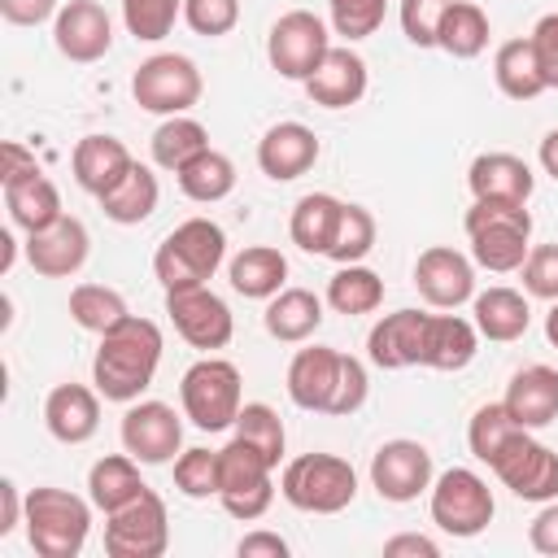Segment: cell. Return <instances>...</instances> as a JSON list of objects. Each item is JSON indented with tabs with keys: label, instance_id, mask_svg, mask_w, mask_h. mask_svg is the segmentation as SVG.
<instances>
[{
	"label": "cell",
	"instance_id": "obj_1",
	"mask_svg": "<svg viewBox=\"0 0 558 558\" xmlns=\"http://www.w3.org/2000/svg\"><path fill=\"white\" fill-rule=\"evenodd\" d=\"M161 366V327L153 318L126 314L118 327L100 336V349L92 357V384L105 401H140V392L153 384Z\"/></svg>",
	"mask_w": 558,
	"mask_h": 558
},
{
	"label": "cell",
	"instance_id": "obj_2",
	"mask_svg": "<svg viewBox=\"0 0 558 558\" xmlns=\"http://www.w3.org/2000/svg\"><path fill=\"white\" fill-rule=\"evenodd\" d=\"M462 227L471 240V262L480 270L510 275L532 253V214L519 201H471Z\"/></svg>",
	"mask_w": 558,
	"mask_h": 558
},
{
	"label": "cell",
	"instance_id": "obj_3",
	"mask_svg": "<svg viewBox=\"0 0 558 558\" xmlns=\"http://www.w3.org/2000/svg\"><path fill=\"white\" fill-rule=\"evenodd\" d=\"M26 541L39 558H78L92 532V497L39 484L26 493Z\"/></svg>",
	"mask_w": 558,
	"mask_h": 558
},
{
	"label": "cell",
	"instance_id": "obj_4",
	"mask_svg": "<svg viewBox=\"0 0 558 558\" xmlns=\"http://www.w3.org/2000/svg\"><path fill=\"white\" fill-rule=\"evenodd\" d=\"M227 257V231L209 218H187L179 222L153 253V275L161 279V288H192V283H209L214 270Z\"/></svg>",
	"mask_w": 558,
	"mask_h": 558
},
{
	"label": "cell",
	"instance_id": "obj_5",
	"mask_svg": "<svg viewBox=\"0 0 558 558\" xmlns=\"http://www.w3.org/2000/svg\"><path fill=\"white\" fill-rule=\"evenodd\" d=\"M279 493L305 514H340L357 497V471L340 453H301L283 466Z\"/></svg>",
	"mask_w": 558,
	"mask_h": 558
},
{
	"label": "cell",
	"instance_id": "obj_6",
	"mask_svg": "<svg viewBox=\"0 0 558 558\" xmlns=\"http://www.w3.org/2000/svg\"><path fill=\"white\" fill-rule=\"evenodd\" d=\"M270 471H275V462L257 445H248L244 436H231L218 449V501H222V510L240 523L262 519L275 501Z\"/></svg>",
	"mask_w": 558,
	"mask_h": 558
},
{
	"label": "cell",
	"instance_id": "obj_7",
	"mask_svg": "<svg viewBox=\"0 0 558 558\" xmlns=\"http://www.w3.org/2000/svg\"><path fill=\"white\" fill-rule=\"evenodd\" d=\"M179 401H183V418H192V427L201 432H222L235 427L240 414V371L227 357H201L183 371L179 379Z\"/></svg>",
	"mask_w": 558,
	"mask_h": 558
},
{
	"label": "cell",
	"instance_id": "obj_8",
	"mask_svg": "<svg viewBox=\"0 0 558 558\" xmlns=\"http://www.w3.org/2000/svg\"><path fill=\"white\" fill-rule=\"evenodd\" d=\"M432 523L445 532V536H480L493 514H497V501H493V488L484 475H475L471 466H449L432 480Z\"/></svg>",
	"mask_w": 558,
	"mask_h": 558
},
{
	"label": "cell",
	"instance_id": "obj_9",
	"mask_svg": "<svg viewBox=\"0 0 558 558\" xmlns=\"http://www.w3.org/2000/svg\"><path fill=\"white\" fill-rule=\"evenodd\" d=\"M205 92V78L196 70L192 57L183 52H153L148 61H140V70L131 74V96L140 109L148 113H161V118H174V113H187Z\"/></svg>",
	"mask_w": 558,
	"mask_h": 558
},
{
	"label": "cell",
	"instance_id": "obj_10",
	"mask_svg": "<svg viewBox=\"0 0 558 558\" xmlns=\"http://www.w3.org/2000/svg\"><path fill=\"white\" fill-rule=\"evenodd\" d=\"M331 52V35H327V22L310 9H288L270 35H266V57H270V70L279 78H292V83H305L318 61Z\"/></svg>",
	"mask_w": 558,
	"mask_h": 558
},
{
	"label": "cell",
	"instance_id": "obj_11",
	"mask_svg": "<svg viewBox=\"0 0 558 558\" xmlns=\"http://www.w3.org/2000/svg\"><path fill=\"white\" fill-rule=\"evenodd\" d=\"M170 545L166 501L148 488L131 506L105 514V554L109 558H161Z\"/></svg>",
	"mask_w": 558,
	"mask_h": 558
},
{
	"label": "cell",
	"instance_id": "obj_12",
	"mask_svg": "<svg viewBox=\"0 0 558 558\" xmlns=\"http://www.w3.org/2000/svg\"><path fill=\"white\" fill-rule=\"evenodd\" d=\"M166 314L174 323V331L192 344V349H227L235 318L231 305L209 288V283H192V288H170L166 292Z\"/></svg>",
	"mask_w": 558,
	"mask_h": 558
},
{
	"label": "cell",
	"instance_id": "obj_13",
	"mask_svg": "<svg viewBox=\"0 0 558 558\" xmlns=\"http://www.w3.org/2000/svg\"><path fill=\"white\" fill-rule=\"evenodd\" d=\"M488 471L523 501H554L558 497V453L545 440H536L527 427L493 458Z\"/></svg>",
	"mask_w": 558,
	"mask_h": 558
},
{
	"label": "cell",
	"instance_id": "obj_14",
	"mask_svg": "<svg viewBox=\"0 0 558 558\" xmlns=\"http://www.w3.org/2000/svg\"><path fill=\"white\" fill-rule=\"evenodd\" d=\"M118 436H122V449L144 466H161L183 453V423L166 401H131Z\"/></svg>",
	"mask_w": 558,
	"mask_h": 558
},
{
	"label": "cell",
	"instance_id": "obj_15",
	"mask_svg": "<svg viewBox=\"0 0 558 558\" xmlns=\"http://www.w3.org/2000/svg\"><path fill=\"white\" fill-rule=\"evenodd\" d=\"M432 453L427 445L418 440H384L375 453H371V488L392 501V506H405V501H418V493L432 488Z\"/></svg>",
	"mask_w": 558,
	"mask_h": 558
},
{
	"label": "cell",
	"instance_id": "obj_16",
	"mask_svg": "<svg viewBox=\"0 0 558 558\" xmlns=\"http://www.w3.org/2000/svg\"><path fill=\"white\" fill-rule=\"evenodd\" d=\"M414 288L432 310H458L475 296V262L449 244H432L414 262Z\"/></svg>",
	"mask_w": 558,
	"mask_h": 558
},
{
	"label": "cell",
	"instance_id": "obj_17",
	"mask_svg": "<svg viewBox=\"0 0 558 558\" xmlns=\"http://www.w3.org/2000/svg\"><path fill=\"white\" fill-rule=\"evenodd\" d=\"M52 44L61 57L92 65L113 48V17L96 0H65L52 17Z\"/></svg>",
	"mask_w": 558,
	"mask_h": 558
},
{
	"label": "cell",
	"instance_id": "obj_18",
	"mask_svg": "<svg viewBox=\"0 0 558 558\" xmlns=\"http://www.w3.org/2000/svg\"><path fill=\"white\" fill-rule=\"evenodd\" d=\"M87 253H92V235H87V227L74 214H61L52 227L26 235V262L44 279H70V275H78L83 262H87Z\"/></svg>",
	"mask_w": 558,
	"mask_h": 558
},
{
	"label": "cell",
	"instance_id": "obj_19",
	"mask_svg": "<svg viewBox=\"0 0 558 558\" xmlns=\"http://www.w3.org/2000/svg\"><path fill=\"white\" fill-rule=\"evenodd\" d=\"M423 327H427L423 310H392V314H384L371 327V336H366V357L379 371L423 366Z\"/></svg>",
	"mask_w": 558,
	"mask_h": 558
},
{
	"label": "cell",
	"instance_id": "obj_20",
	"mask_svg": "<svg viewBox=\"0 0 558 558\" xmlns=\"http://www.w3.org/2000/svg\"><path fill=\"white\" fill-rule=\"evenodd\" d=\"M318 161V135L305 122H275L257 140V166L275 183H292Z\"/></svg>",
	"mask_w": 558,
	"mask_h": 558
},
{
	"label": "cell",
	"instance_id": "obj_21",
	"mask_svg": "<svg viewBox=\"0 0 558 558\" xmlns=\"http://www.w3.org/2000/svg\"><path fill=\"white\" fill-rule=\"evenodd\" d=\"M366 83H371L366 61H362L353 48H336V44H331V52L318 61V70H314L301 87H305V96H310L314 105H323V109H349V105H357V100L366 96Z\"/></svg>",
	"mask_w": 558,
	"mask_h": 558
},
{
	"label": "cell",
	"instance_id": "obj_22",
	"mask_svg": "<svg viewBox=\"0 0 558 558\" xmlns=\"http://www.w3.org/2000/svg\"><path fill=\"white\" fill-rule=\"evenodd\" d=\"M44 427L61 445H87L100 427V397L87 384H57L44 397Z\"/></svg>",
	"mask_w": 558,
	"mask_h": 558
},
{
	"label": "cell",
	"instance_id": "obj_23",
	"mask_svg": "<svg viewBox=\"0 0 558 558\" xmlns=\"http://www.w3.org/2000/svg\"><path fill=\"white\" fill-rule=\"evenodd\" d=\"M501 401L519 418V427H527V432L549 427L558 418V371L545 366V362H532V366L514 371Z\"/></svg>",
	"mask_w": 558,
	"mask_h": 558
},
{
	"label": "cell",
	"instance_id": "obj_24",
	"mask_svg": "<svg viewBox=\"0 0 558 558\" xmlns=\"http://www.w3.org/2000/svg\"><path fill=\"white\" fill-rule=\"evenodd\" d=\"M131 166H135L131 148H126L122 140H113V135H83V140L74 144V153H70L74 183H78L87 196H96V201H100Z\"/></svg>",
	"mask_w": 558,
	"mask_h": 558
},
{
	"label": "cell",
	"instance_id": "obj_25",
	"mask_svg": "<svg viewBox=\"0 0 558 558\" xmlns=\"http://www.w3.org/2000/svg\"><path fill=\"white\" fill-rule=\"evenodd\" d=\"M466 187H471L475 201H519V205H527V196L536 187V174L514 153H480L466 170Z\"/></svg>",
	"mask_w": 558,
	"mask_h": 558
},
{
	"label": "cell",
	"instance_id": "obj_26",
	"mask_svg": "<svg viewBox=\"0 0 558 558\" xmlns=\"http://www.w3.org/2000/svg\"><path fill=\"white\" fill-rule=\"evenodd\" d=\"M336 375H340V349H327V344L296 349V357L288 362V397H292V405L327 414Z\"/></svg>",
	"mask_w": 558,
	"mask_h": 558
},
{
	"label": "cell",
	"instance_id": "obj_27",
	"mask_svg": "<svg viewBox=\"0 0 558 558\" xmlns=\"http://www.w3.org/2000/svg\"><path fill=\"white\" fill-rule=\"evenodd\" d=\"M471 323H475V331L484 336V340H493V344H510V340H519L523 331H527V323H532V305H527V296L523 292H514V288H488V292H475L471 296Z\"/></svg>",
	"mask_w": 558,
	"mask_h": 558
},
{
	"label": "cell",
	"instance_id": "obj_28",
	"mask_svg": "<svg viewBox=\"0 0 558 558\" xmlns=\"http://www.w3.org/2000/svg\"><path fill=\"white\" fill-rule=\"evenodd\" d=\"M475 349H480L475 323H466L462 314H427L423 366H432V371H462V366H471Z\"/></svg>",
	"mask_w": 558,
	"mask_h": 558
},
{
	"label": "cell",
	"instance_id": "obj_29",
	"mask_svg": "<svg viewBox=\"0 0 558 558\" xmlns=\"http://www.w3.org/2000/svg\"><path fill=\"white\" fill-rule=\"evenodd\" d=\"M4 209H9L13 227H22L26 235L52 227V222L65 214V209H61V192H57V183H52L44 170L4 183Z\"/></svg>",
	"mask_w": 558,
	"mask_h": 558
},
{
	"label": "cell",
	"instance_id": "obj_30",
	"mask_svg": "<svg viewBox=\"0 0 558 558\" xmlns=\"http://www.w3.org/2000/svg\"><path fill=\"white\" fill-rule=\"evenodd\" d=\"M227 279L240 296L248 301H270L275 292H283L288 279V257L270 244H248L227 262Z\"/></svg>",
	"mask_w": 558,
	"mask_h": 558
},
{
	"label": "cell",
	"instance_id": "obj_31",
	"mask_svg": "<svg viewBox=\"0 0 558 558\" xmlns=\"http://www.w3.org/2000/svg\"><path fill=\"white\" fill-rule=\"evenodd\" d=\"M140 493H148V484L140 480V462L131 453H105L92 462L87 471V497L100 514H113L122 506H131Z\"/></svg>",
	"mask_w": 558,
	"mask_h": 558
},
{
	"label": "cell",
	"instance_id": "obj_32",
	"mask_svg": "<svg viewBox=\"0 0 558 558\" xmlns=\"http://www.w3.org/2000/svg\"><path fill=\"white\" fill-rule=\"evenodd\" d=\"M266 331L283 344H301L310 340L318 327H323V301L310 292V288H283L266 301V314H262Z\"/></svg>",
	"mask_w": 558,
	"mask_h": 558
},
{
	"label": "cell",
	"instance_id": "obj_33",
	"mask_svg": "<svg viewBox=\"0 0 558 558\" xmlns=\"http://www.w3.org/2000/svg\"><path fill=\"white\" fill-rule=\"evenodd\" d=\"M340 209H344V201H336L331 192H305V196L292 205V218H288L292 244L305 248V253H314V257H327V248H331V240H336Z\"/></svg>",
	"mask_w": 558,
	"mask_h": 558
},
{
	"label": "cell",
	"instance_id": "obj_34",
	"mask_svg": "<svg viewBox=\"0 0 558 558\" xmlns=\"http://www.w3.org/2000/svg\"><path fill=\"white\" fill-rule=\"evenodd\" d=\"M157 201H161V183H157V174L144 166V161H135L105 196H100V209H105V218L109 222H118V227H135V222H144L153 209H157Z\"/></svg>",
	"mask_w": 558,
	"mask_h": 558
},
{
	"label": "cell",
	"instance_id": "obj_35",
	"mask_svg": "<svg viewBox=\"0 0 558 558\" xmlns=\"http://www.w3.org/2000/svg\"><path fill=\"white\" fill-rule=\"evenodd\" d=\"M493 78H497L501 96H510V100H536L541 92H549L527 35H523V39H506V44L493 52Z\"/></svg>",
	"mask_w": 558,
	"mask_h": 558
},
{
	"label": "cell",
	"instance_id": "obj_36",
	"mask_svg": "<svg viewBox=\"0 0 558 558\" xmlns=\"http://www.w3.org/2000/svg\"><path fill=\"white\" fill-rule=\"evenodd\" d=\"M327 305L344 318H357V314H375L384 305V279L362 266V262H349L340 266L331 279H327Z\"/></svg>",
	"mask_w": 558,
	"mask_h": 558
},
{
	"label": "cell",
	"instance_id": "obj_37",
	"mask_svg": "<svg viewBox=\"0 0 558 558\" xmlns=\"http://www.w3.org/2000/svg\"><path fill=\"white\" fill-rule=\"evenodd\" d=\"M436 48L458 57V61H471L488 48V13L471 0H453L440 17V35H436Z\"/></svg>",
	"mask_w": 558,
	"mask_h": 558
},
{
	"label": "cell",
	"instance_id": "obj_38",
	"mask_svg": "<svg viewBox=\"0 0 558 558\" xmlns=\"http://www.w3.org/2000/svg\"><path fill=\"white\" fill-rule=\"evenodd\" d=\"M153 166H161V170H170V174H179L192 157H201L205 148H209V131L196 122V118H187V113H174V118H166L157 131H153Z\"/></svg>",
	"mask_w": 558,
	"mask_h": 558
},
{
	"label": "cell",
	"instance_id": "obj_39",
	"mask_svg": "<svg viewBox=\"0 0 558 558\" xmlns=\"http://www.w3.org/2000/svg\"><path fill=\"white\" fill-rule=\"evenodd\" d=\"M231 187H235V161L218 148H205L179 170V192L196 205H218L231 196Z\"/></svg>",
	"mask_w": 558,
	"mask_h": 558
},
{
	"label": "cell",
	"instance_id": "obj_40",
	"mask_svg": "<svg viewBox=\"0 0 558 558\" xmlns=\"http://www.w3.org/2000/svg\"><path fill=\"white\" fill-rule=\"evenodd\" d=\"M126 314H131V310H126V301H122L118 288L78 283V288L70 292V318H74L83 331H92V336H105V331L118 327Z\"/></svg>",
	"mask_w": 558,
	"mask_h": 558
},
{
	"label": "cell",
	"instance_id": "obj_41",
	"mask_svg": "<svg viewBox=\"0 0 558 558\" xmlns=\"http://www.w3.org/2000/svg\"><path fill=\"white\" fill-rule=\"evenodd\" d=\"M519 432H523V427H519V418L506 410V401H488V405H480V410L471 414L466 445H471V453H475L484 466H493V458H497Z\"/></svg>",
	"mask_w": 558,
	"mask_h": 558
},
{
	"label": "cell",
	"instance_id": "obj_42",
	"mask_svg": "<svg viewBox=\"0 0 558 558\" xmlns=\"http://www.w3.org/2000/svg\"><path fill=\"white\" fill-rule=\"evenodd\" d=\"M375 235H379V227H375V214H371L366 205H349V201H344V209H340V222H336V240H331L327 257H331V262H340V266H349V262H362V257L375 248Z\"/></svg>",
	"mask_w": 558,
	"mask_h": 558
},
{
	"label": "cell",
	"instance_id": "obj_43",
	"mask_svg": "<svg viewBox=\"0 0 558 558\" xmlns=\"http://www.w3.org/2000/svg\"><path fill=\"white\" fill-rule=\"evenodd\" d=\"M235 436H244L248 445H257L275 466L283 462L288 432H283V418H279L266 401H244V405H240V414H235Z\"/></svg>",
	"mask_w": 558,
	"mask_h": 558
},
{
	"label": "cell",
	"instance_id": "obj_44",
	"mask_svg": "<svg viewBox=\"0 0 558 558\" xmlns=\"http://www.w3.org/2000/svg\"><path fill=\"white\" fill-rule=\"evenodd\" d=\"M179 17H183V0H122V22L144 44L166 39Z\"/></svg>",
	"mask_w": 558,
	"mask_h": 558
},
{
	"label": "cell",
	"instance_id": "obj_45",
	"mask_svg": "<svg viewBox=\"0 0 558 558\" xmlns=\"http://www.w3.org/2000/svg\"><path fill=\"white\" fill-rule=\"evenodd\" d=\"M174 488L192 501L218 497V449H183L174 458Z\"/></svg>",
	"mask_w": 558,
	"mask_h": 558
},
{
	"label": "cell",
	"instance_id": "obj_46",
	"mask_svg": "<svg viewBox=\"0 0 558 558\" xmlns=\"http://www.w3.org/2000/svg\"><path fill=\"white\" fill-rule=\"evenodd\" d=\"M327 13H331V31L353 44L384 26L388 0H327Z\"/></svg>",
	"mask_w": 558,
	"mask_h": 558
},
{
	"label": "cell",
	"instance_id": "obj_47",
	"mask_svg": "<svg viewBox=\"0 0 558 558\" xmlns=\"http://www.w3.org/2000/svg\"><path fill=\"white\" fill-rule=\"evenodd\" d=\"M366 392H371V379H366V366L349 353H340V375H336V388H331V401H327V414L344 418V414H357L366 405Z\"/></svg>",
	"mask_w": 558,
	"mask_h": 558
},
{
	"label": "cell",
	"instance_id": "obj_48",
	"mask_svg": "<svg viewBox=\"0 0 558 558\" xmlns=\"http://www.w3.org/2000/svg\"><path fill=\"white\" fill-rule=\"evenodd\" d=\"M453 0H401V31L414 48H436V35H440V17Z\"/></svg>",
	"mask_w": 558,
	"mask_h": 558
},
{
	"label": "cell",
	"instance_id": "obj_49",
	"mask_svg": "<svg viewBox=\"0 0 558 558\" xmlns=\"http://www.w3.org/2000/svg\"><path fill=\"white\" fill-rule=\"evenodd\" d=\"M183 22L205 39L231 35L240 22V0H183Z\"/></svg>",
	"mask_w": 558,
	"mask_h": 558
},
{
	"label": "cell",
	"instance_id": "obj_50",
	"mask_svg": "<svg viewBox=\"0 0 558 558\" xmlns=\"http://www.w3.org/2000/svg\"><path fill=\"white\" fill-rule=\"evenodd\" d=\"M519 275H523L527 296L558 301V244H536L527 253V262L519 266Z\"/></svg>",
	"mask_w": 558,
	"mask_h": 558
},
{
	"label": "cell",
	"instance_id": "obj_51",
	"mask_svg": "<svg viewBox=\"0 0 558 558\" xmlns=\"http://www.w3.org/2000/svg\"><path fill=\"white\" fill-rule=\"evenodd\" d=\"M532 52H536V65L545 74V87H558V13H545L536 26H532Z\"/></svg>",
	"mask_w": 558,
	"mask_h": 558
},
{
	"label": "cell",
	"instance_id": "obj_52",
	"mask_svg": "<svg viewBox=\"0 0 558 558\" xmlns=\"http://www.w3.org/2000/svg\"><path fill=\"white\" fill-rule=\"evenodd\" d=\"M527 545H532L536 554L558 558V497H554V501H541L536 519L527 523Z\"/></svg>",
	"mask_w": 558,
	"mask_h": 558
},
{
	"label": "cell",
	"instance_id": "obj_53",
	"mask_svg": "<svg viewBox=\"0 0 558 558\" xmlns=\"http://www.w3.org/2000/svg\"><path fill=\"white\" fill-rule=\"evenodd\" d=\"M61 4L57 0H0V17L9 26H39L48 17H57Z\"/></svg>",
	"mask_w": 558,
	"mask_h": 558
},
{
	"label": "cell",
	"instance_id": "obj_54",
	"mask_svg": "<svg viewBox=\"0 0 558 558\" xmlns=\"http://www.w3.org/2000/svg\"><path fill=\"white\" fill-rule=\"evenodd\" d=\"M0 157H4V170H0V183H13V179H26V174H35V170H39V161H35V153H31L26 144H17V140H4V144H0Z\"/></svg>",
	"mask_w": 558,
	"mask_h": 558
},
{
	"label": "cell",
	"instance_id": "obj_55",
	"mask_svg": "<svg viewBox=\"0 0 558 558\" xmlns=\"http://www.w3.org/2000/svg\"><path fill=\"white\" fill-rule=\"evenodd\" d=\"M235 554L240 558H288V541L279 536V532H248V536H240V545H235Z\"/></svg>",
	"mask_w": 558,
	"mask_h": 558
},
{
	"label": "cell",
	"instance_id": "obj_56",
	"mask_svg": "<svg viewBox=\"0 0 558 558\" xmlns=\"http://www.w3.org/2000/svg\"><path fill=\"white\" fill-rule=\"evenodd\" d=\"M26 519V497L13 480H0V536H9Z\"/></svg>",
	"mask_w": 558,
	"mask_h": 558
},
{
	"label": "cell",
	"instance_id": "obj_57",
	"mask_svg": "<svg viewBox=\"0 0 558 558\" xmlns=\"http://www.w3.org/2000/svg\"><path fill=\"white\" fill-rule=\"evenodd\" d=\"M384 554L388 558H401V554H414V558H440V545L432 536H418V532H401L392 541H384Z\"/></svg>",
	"mask_w": 558,
	"mask_h": 558
},
{
	"label": "cell",
	"instance_id": "obj_58",
	"mask_svg": "<svg viewBox=\"0 0 558 558\" xmlns=\"http://www.w3.org/2000/svg\"><path fill=\"white\" fill-rule=\"evenodd\" d=\"M536 157H541V170H545L549 179H558V126L541 140V153H536Z\"/></svg>",
	"mask_w": 558,
	"mask_h": 558
},
{
	"label": "cell",
	"instance_id": "obj_59",
	"mask_svg": "<svg viewBox=\"0 0 558 558\" xmlns=\"http://www.w3.org/2000/svg\"><path fill=\"white\" fill-rule=\"evenodd\" d=\"M545 336H549V344L558 349V301H554V310L545 314Z\"/></svg>",
	"mask_w": 558,
	"mask_h": 558
}]
</instances>
